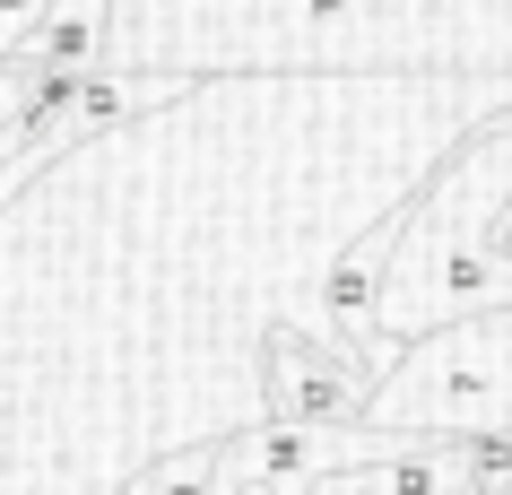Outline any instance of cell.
I'll return each instance as SVG.
<instances>
[{
  "label": "cell",
  "instance_id": "6",
  "mask_svg": "<svg viewBox=\"0 0 512 495\" xmlns=\"http://www.w3.org/2000/svg\"><path fill=\"white\" fill-rule=\"evenodd\" d=\"M226 495H278V487H270V478H243V469L226 461Z\"/></svg>",
  "mask_w": 512,
  "mask_h": 495
},
{
  "label": "cell",
  "instance_id": "1",
  "mask_svg": "<svg viewBox=\"0 0 512 495\" xmlns=\"http://www.w3.org/2000/svg\"><path fill=\"white\" fill-rule=\"evenodd\" d=\"M365 426L374 435H495V426H512V304L408 339V357L382 374Z\"/></svg>",
  "mask_w": 512,
  "mask_h": 495
},
{
  "label": "cell",
  "instance_id": "2",
  "mask_svg": "<svg viewBox=\"0 0 512 495\" xmlns=\"http://www.w3.org/2000/svg\"><path fill=\"white\" fill-rule=\"evenodd\" d=\"M400 339H304V330H261V417L278 426H365L382 374L400 365Z\"/></svg>",
  "mask_w": 512,
  "mask_h": 495
},
{
  "label": "cell",
  "instance_id": "5",
  "mask_svg": "<svg viewBox=\"0 0 512 495\" xmlns=\"http://www.w3.org/2000/svg\"><path fill=\"white\" fill-rule=\"evenodd\" d=\"M44 9H53V0H0V53H18V44L44 27Z\"/></svg>",
  "mask_w": 512,
  "mask_h": 495
},
{
  "label": "cell",
  "instance_id": "3",
  "mask_svg": "<svg viewBox=\"0 0 512 495\" xmlns=\"http://www.w3.org/2000/svg\"><path fill=\"white\" fill-rule=\"evenodd\" d=\"M131 495H226V443H191L174 461H148Z\"/></svg>",
  "mask_w": 512,
  "mask_h": 495
},
{
  "label": "cell",
  "instance_id": "4",
  "mask_svg": "<svg viewBox=\"0 0 512 495\" xmlns=\"http://www.w3.org/2000/svg\"><path fill=\"white\" fill-rule=\"evenodd\" d=\"M70 148H87V139H0V209L27 192L53 157H70Z\"/></svg>",
  "mask_w": 512,
  "mask_h": 495
}]
</instances>
